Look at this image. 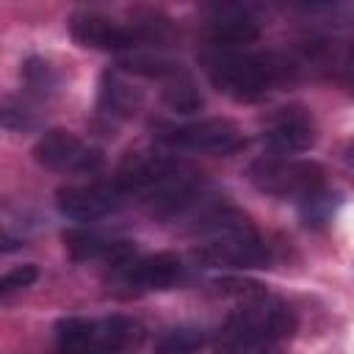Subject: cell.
I'll list each match as a JSON object with an SVG mask.
<instances>
[{
	"label": "cell",
	"mask_w": 354,
	"mask_h": 354,
	"mask_svg": "<svg viewBox=\"0 0 354 354\" xmlns=\"http://www.w3.org/2000/svg\"><path fill=\"white\" fill-rule=\"evenodd\" d=\"M141 335V324L127 315H64L53 329L55 354H122Z\"/></svg>",
	"instance_id": "obj_5"
},
{
	"label": "cell",
	"mask_w": 354,
	"mask_h": 354,
	"mask_svg": "<svg viewBox=\"0 0 354 354\" xmlns=\"http://www.w3.org/2000/svg\"><path fill=\"white\" fill-rule=\"evenodd\" d=\"M340 205H343L340 191L324 185V188L313 191L310 196H304V199L296 205V213H299V218H301V224H304L307 230H324L326 224H332V218L337 216Z\"/></svg>",
	"instance_id": "obj_17"
},
{
	"label": "cell",
	"mask_w": 354,
	"mask_h": 354,
	"mask_svg": "<svg viewBox=\"0 0 354 354\" xmlns=\"http://www.w3.org/2000/svg\"><path fill=\"white\" fill-rule=\"evenodd\" d=\"M66 30L77 47L100 53H163L174 41V25L160 11H133L124 19L97 8H77L66 19Z\"/></svg>",
	"instance_id": "obj_4"
},
{
	"label": "cell",
	"mask_w": 354,
	"mask_h": 354,
	"mask_svg": "<svg viewBox=\"0 0 354 354\" xmlns=\"http://www.w3.org/2000/svg\"><path fill=\"white\" fill-rule=\"evenodd\" d=\"M22 83L36 100H47L61 88V72L41 55H30L22 64Z\"/></svg>",
	"instance_id": "obj_19"
},
{
	"label": "cell",
	"mask_w": 354,
	"mask_h": 354,
	"mask_svg": "<svg viewBox=\"0 0 354 354\" xmlns=\"http://www.w3.org/2000/svg\"><path fill=\"white\" fill-rule=\"evenodd\" d=\"M160 100L177 116H188V113H194V111L202 108L199 86H196V80H194V75L188 69H180L174 77H169L166 83H160Z\"/></svg>",
	"instance_id": "obj_16"
},
{
	"label": "cell",
	"mask_w": 354,
	"mask_h": 354,
	"mask_svg": "<svg viewBox=\"0 0 354 354\" xmlns=\"http://www.w3.org/2000/svg\"><path fill=\"white\" fill-rule=\"evenodd\" d=\"M207 329L194 326V324H180L171 329H163L155 337V354H194L207 343Z\"/></svg>",
	"instance_id": "obj_18"
},
{
	"label": "cell",
	"mask_w": 354,
	"mask_h": 354,
	"mask_svg": "<svg viewBox=\"0 0 354 354\" xmlns=\"http://www.w3.org/2000/svg\"><path fill=\"white\" fill-rule=\"evenodd\" d=\"M191 224L199 235L194 257L202 266L246 271L266 268L271 263V243L257 232L254 221L232 205L213 202Z\"/></svg>",
	"instance_id": "obj_3"
},
{
	"label": "cell",
	"mask_w": 354,
	"mask_h": 354,
	"mask_svg": "<svg viewBox=\"0 0 354 354\" xmlns=\"http://www.w3.org/2000/svg\"><path fill=\"white\" fill-rule=\"evenodd\" d=\"M0 119H3V127L11 130V133H25L30 127H36V113L17 97H6L3 105H0Z\"/></svg>",
	"instance_id": "obj_20"
},
{
	"label": "cell",
	"mask_w": 354,
	"mask_h": 354,
	"mask_svg": "<svg viewBox=\"0 0 354 354\" xmlns=\"http://www.w3.org/2000/svg\"><path fill=\"white\" fill-rule=\"evenodd\" d=\"M260 39V22L249 6L224 3L213 6L207 17V47H249Z\"/></svg>",
	"instance_id": "obj_14"
},
{
	"label": "cell",
	"mask_w": 354,
	"mask_h": 354,
	"mask_svg": "<svg viewBox=\"0 0 354 354\" xmlns=\"http://www.w3.org/2000/svg\"><path fill=\"white\" fill-rule=\"evenodd\" d=\"M340 160H343L346 171L354 177V141H348V144L343 147V152H340Z\"/></svg>",
	"instance_id": "obj_22"
},
{
	"label": "cell",
	"mask_w": 354,
	"mask_h": 354,
	"mask_svg": "<svg viewBox=\"0 0 354 354\" xmlns=\"http://www.w3.org/2000/svg\"><path fill=\"white\" fill-rule=\"evenodd\" d=\"M64 241V252L75 260V263H100L105 266L108 271L127 263L130 257L138 254L136 243L130 238H119V235H108L102 230H94V227H69L64 230L61 235Z\"/></svg>",
	"instance_id": "obj_12"
},
{
	"label": "cell",
	"mask_w": 354,
	"mask_h": 354,
	"mask_svg": "<svg viewBox=\"0 0 354 354\" xmlns=\"http://www.w3.org/2000/svg\"><path fill=\"white\" fill-rule=\"evenodd\" d=\"M185 279V263L174 252L136 254L127 263L111 268V285L124 293H160L171 290Z\"/></svg>",
	"instance_id": "obj_10"
},
{
	"label": "cell",
	"mask_w": 354,
	"mask_h": 354,
	"mask_svg": "<svg viewBox=\"0 0 354 354\" xmlns=\"http://www.w3.org/2000/svg\"><path fill=\"white\" fill-rule=\"evenodd\" d=\"M218 288L238 299L218 329L224 354H282L279 346L296 332L293 310L263 285L241 277H224Z\"/></svg>",
	"instance_id": "obj_1"
},
{
	"label": "cell",
	"mask_w": 354,
	"mask_h": 354,
	"mask_svg": "<svg viewBox=\"0 0 354 354\" xmlns=\"http://www.w3.org/2000/svg\"><path fill=\"white\" fill-rule=\"evenodd\" d=\"M318 127L307 108L301 105H285L266 116L260 127V144L268 149V155L293 158L315 147Z\"/></svg>",
	"instance_id": "obj_11"
},
{
	"label": "cell",
	"mask_w": 354,
	"mask_h": 354,
	"mask_svg": "<svg viewBox=\"0 0 354 354\" xmlns=\"http://www.w3.org/2000/svg\"><path fill=\"white\" fill-rule=\"evenodd\" d=\"M299 64H313L332 75L348 94H354V33L351 36H324L304 44Z\"/></svg>",
	"instance_id": "obj_15"
},
{
	"label": "cell",
	"mask_w": 354,
	"mask_h": 354,
	"mask_svg": "<svg viewBox=\"0 0 354 354\" xmlns=\"http://www.w3.org/2000/svg\"><path fill=\"white\" fill-rule=\"evenodd\" d=\"M246 180L266 196L290 199L299 205L304 196L326 185V171L318 160L310 158L260 155L246 166Z\"/></svg>",
	"instance_id": "obj_7"
},
{
	"label": "cell",
	"mask_w": 354,
	"mask_h": 354,
	"mask_svg": "<svg viewBox=\"0 0 354 354\" xmlns=\"http://www.w3.org/2000/svg\"><path fill=\"white\" fill-rule=\"evenodd\" d=\"M152 141L171 152L213 155V158H227L246 144L241 127L224 116L188 119V122H155Z\"/></svg>",
	"instance_id": "obj_6"
},
{
	"label": "cell",
	"mask_w": 354,
	"mask_h": 354,
	"mask_svg": "<svg viewBox=\"0 0 354 354\" xmlns=\"http://www.w3.org/2000/svg\"><path fill=\"white\" fill-rule=\"evenodd\" d=\"M36 279H39V268H36L33 263L14 266V268H8V271L0 277V296H3V299H8L11 293L30 288Z\"/></svg>",
	"instance_id": "obj_21"
},
{
	"label": "cell",
	"mask_w": 354,
	"mask_h": 354,
	"mask_svg": "<svg viewBox=\"0 0 354 354\" xmlns=\"http://www.w3.org/2000/svg\"><path fill=\"white\" fill-rule=\"evenodd\" d=\"M141 108H144V88H138V83L133 80V75L122 72L119 66L105 69L100 75L94 111H97V116L105 124L127 122V119L138 116Z\"/></svg>",
	"instance_id": "obj_13"
},
{
	"label": "cell",
	"mask_w": 354,
	"mask_h": 354,
	"mask_svg": "<svg viewBox=\"0 0 354 354\" xmlns=\"http://www.w3.org/2000/svg\"><path fill=\"white\" fill-rule=\"evenodd\" d=\"M33 160L55 174H97L105 163L100 147L88 144L72 130L50 127L33 144Z\"/></svg>",
	"instance_id": "obj_8"
},
{
	"label": "cell",
	"mask_w": 354,
	"mask_h": 354,
	"mask_svg": "<svg viewBox=\"0 0 354 354\" xmlns=\"http://www.w3.org/2000/svg\"><path fill=\"white\" fill-rule=\"evenodd\" d=\"M130 199L124 191L111 180H94V183H69L55 191V207L64 218L88 227L91 221H102L113 213H119Z\"/></svg>",
	"instance_id": "obj_9"
},
{
	"label": "cell",
	"mask_w": 354,
	"mask_h": 354,
	"mask_svg": "<svg viewBox=\"0 0 354 354\" xmlns=\"http://www.w3.org/2000/svg\"><path fill=\"white\" fill-rule=\"evenodd\" d=\"M199 61L207 83L218 94L246 105L263 102L301 69L299 58H290L288 53L252 47H207Z\"/></svg>",
	"instance_id": "obj_2"
}]
</instances>
